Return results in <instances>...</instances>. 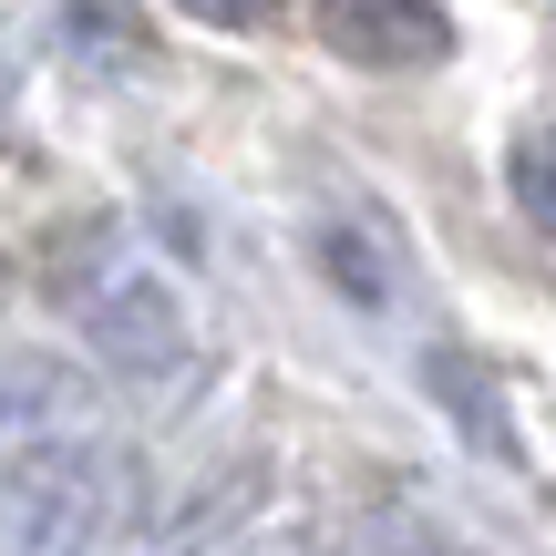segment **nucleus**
Here are the masks:
<instances>
[{
    "label": "nucleus",
    "mask_w": 556,
    "mask_h": 556,
    "mask_svg": "<svg viewBox=\"0 0 556 556\" xmlns=\"http://www.w3.org/2000/svg\"><path fill=\"white\" fill-rule=\"evenodd\" d=\"M309 31L361 73H433L454 62V11L443 0H309Z\"/></svg>",
    "instance_id": "obj_3"
},
{
    "label": "nucleus",
    "mask_w": 556,
    "mask_h": 556,
    "mask_svg": "<svg viewBox=\"0 0 556 556\" xmlns=\"http://www.w3.org/2000/svg\"><path fill=\"white\" fill-rule=\"evenodd\" d=\"M124 505L114 433H73L41 454L0 464V556H93Z\"/></svg>",
    "instance_id": "obj_2"
},
{
    "label": "nucleus",
    "mask_w": 556,
    "mask_h": 556,
    "mask_svg": "<svg viewBox=\"0 0 556 556\" xmlns=\"http://www.w3.org/2000/svg\"><path fill=\"white\" fill-rule=\"evenodd\" d=\"M186 21H206V31H268L278 0H176Z\"/></svg>",
    "instance_id": "obj_6"
},
{
    "label": "nucleus",
    "mask_w": 556,
    "mask_h": 556,
    "mask_svg": "<svg viewBox=\"0 0 556 556\" xmlns=\"http://www.w3.org/2000/svg\"><path fill=\"white\" fill-rule=\"evenodd\" d=\"M505 197H516V217L556 248V124L516 135V155H505Z\"/></svg>",
    "instance_id": "obj_5"
},
{
    "label": "nucleus",
    "mask_w": 556,
    "mask_h": 556,
    "mask_svg": "<svg viewBox=\"0 0 556 556\" xmlns=\"http://www.w3.org/2000/svg\"><path fill=\"white\" fill-rule=\"evenodd\" d=\"M41 289L114 381H135V392H186L197 381V309L124 217L62 227L52 258H41Z\"/></svg>",
    "instance_id": "obj_1"
},
{
    "label": "nucleus",
    "mask_w": 556,
    "mask_h": 556,
    "mask_svg": "<svg viewBox=\"0 0 556 556\" xmlns=\"http://www.w3.org/2000/svg\"><path fill=\"white\" fill-rule=\"evenodd\" d=\"M73 433H103L93 381L52 351H0V464L41 454V443H73Z\"/></svg>",
    "instance_id": "obj_4"
}]
</instances>
